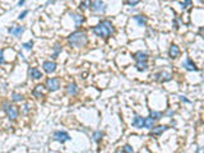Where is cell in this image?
<instances>
[{
  "label": "cell",
  "mask_w": 204,
  "mask_h": 153,
  "mask_svg": "<svg viewBox=\"0 0 204 153\" xmlns=\"http://www.w3.org/2000/svg\"><path fill=\"white\" fill-rule=\"evenodd\" d=\"M180 100H181V101H184V102H188V103L190 102V101H189L188 98H185V97H184V96H181V97H180Z\"/></svg>",
  "instance_id": "33"
},
{
  "label": "cell",
  "mask_w": 204,
  "mask_h": 153,
  "mask_svg": "<svg viewBox=\"0 0 204 153\" xmlns=\"http://www.w3.org/2000/svg\"><path fill=\"white\" fill-rule=\"evenodd\" d=\"M169 129L167 125H160V126H153L151 129V135H161L163 131H166Z\"/></svg>",
  "instance_id": "10"
},
{
  "label": "cell",
  "mask_w": 204,
  "mask_h": 153,
  "mask_svg": "<svg viewBox=\"0 0 204 153\" xmlns=\"http://www.w3.org/2000/svg\"><path fill=\"white\" fill-rule=\"evenodd\" d=\"M54 139L58 140L60 143H65L66 140H70V135L66 133V131H55L54 133Z\"/></svg>",
  "instance_id": "6"
},
{
  "label": "cell",
  "mask_w": 204,
  "mask_h": 153,
  "mask_svg": "<svg viewBox=\"0 0 204 153\" xmlns=\"http://www.w3.org/2000/svg\"><path fill=\"white\" fill-rule=\"evenodd\" d=\"M66 92H68L69 96H77L78 92H79V88H78V86L76 83H71V84H69L66 87Z\"/></svg>",
  "instance_id": "14"
},
{
  "label": "cell",
  "mask_w": 204,
  "mask_h": 153,
  "mask_svg": "<svg viewBox=\"0 0 204 153\" xmlns=\"http://www.w3.org/2000/svg\"><path fill=\"white\" fill-rule=\"evenodd\" d=\"M27 14H28V10H24L23 13H21L19 15H18V19H23V18H24Z\"/></svg>",
  "instance_id": "31"
},
{
  "label": "cell",
  "mask_w": 204,
  "mask_h": 153,
  "mask_svg": "<svg viewBox=\"0 0 204 153\" xmlns=\"http://www.w3.org/2000/svg\"><path fill=\"white\" fill-rule=\"evenodd\" d=\"M182 66L186 69V70H189V71H196V70H198L196 65L193 63V60L190 59V57H188V59L182 63Z\"/></svg>",
  "instance_id": "9"
},
{
  "label": "cell",
  "mask_w": 204,
  "mask_h": 153,
  "mask_svg": "<svg viewBox=\"0 0 204 153\" xmlns=\"http://www.w3.org/2000/svg\"><path fill=\"white\" fill-rule=\"evenodd\" d=\"M154 121H156V120H153L151 116H149V118H147V119H144V128H147V129H152V128L154 126Z\"/></svg>",
  "instance_id": "21"
},
{
  "label": "cell",
  "mask_w": 204,
  "mask_h": 153,
  "mask_svg": "<svg viewBox=\"0 0 204 153\" xmlns=\"http://www.w3.org/2000/svg\"><path fill=\"white\" fill-rule=\"evenodd\" d=\"M68 42L74 47H84L88 44V36L86 32L76 31L68 36Z\"/></svg>",
  "instance_id": "2"
},
{
  "label": "cell",
  "mask_w": 204,
  "mask_h": 153,
  "mask_svg": "<svg viewBox=\"0 0 204 153\" xmlns=\"http://www.w3.org/2000/svg\"><path fill=\"white\" fill-rule=\"evenodd\" d=\"M23 31H24V28L21 27V26H18V27H10V28L8 29V32L12 33V34L15 36V37H21V34L23 33Z\"/></svg>",
  "instance_id": "15"
},
{
  "label": "cell",
  "mask_w": 204,
  "mask_h": 153,
  "mask_svg": "<svg viewBox=\"0 0 204 153\" xmlns=\"http://www.w3.org/2000/svg\"><path fill=\"white\" fill-rule=\"evenodd\" d=\"M42 69H44L45 73L51 74V73H54L55 70H56V63H55V61H51V60L44 61V64H42Z\"/></svg>",
  "instance_id": "7"
},
{
  "label": "cell",
  "mask_w": 204,
  "mask_h": 153,
  "mask_svg": "<svg viewBox=\"0 0 204 153\" xmlns=\"http://www.w3.org/2000/svg\"><path fill=\"white\" fill-rule=\"evenodd\" d=\"M5 64V59H4V50H0V65Z\"/></svg>",
  "instance_id": "28"
},
{
  "label": "cell",
  "mask_w": 204,
  "mask_h": 153,
  "mask_svg": "<svg viewBox=\"0 0 204 153\" xmlns=\"http://www.w3.org/2000/svg\"><path fill=\"white\" fill-rule=\"evenodd\" d=\"M71 18L74 19V22H76V26L77 27H79V26H82V23L84 22V17L83 15H81V14H71Z\"/></svg>",
  "instance_id": "18"
},
{
  "label": "cell",
  "mask_w": 204,
  "mask_h": 153,
  "mask_svg": "<svg viewBox=\"0 0 204 153\" xmlns=\"http://www.w3.org/2000/svg\"><path fill=\"white\" fill-rule=\"evenodd\" d=\"M3 110L5 111L7 116H8L10 120H17V118H18V113H19V111H18L17 106L10 105V103H8V102H5V103H4Z\"/></svg>",
  "instance_id": "3"
},
{
  "label": "cell",
  "mask_w": 204,
  "mask_h": 153,
  "mask_svg": "<svg viewBox=\"0 0 204 153\" xmlns=\"http://www.w3.org/2000/svg\"><path fill=\"white\" fill-rule=\"evenodd\" d=\"M46 87L49 91L51 92H55L60 88V81L58 78H49L47 82H46Z\"/></svg>",
  "instance_id": "5"
},
{
  "label": "cell",
  "mask_w": 204,
  "mask_h": 153,
  "mask_svg": "<svg viewBox=\"0 0 204 153\" xmlns=\"http://www.w3.org/2000/svg\"><path fill=\"white\" fill-rule=\"evenodd\" d=\"M89 7L95 13H106V10H107V5L102 0H93V2L89 4Z\"/></svg>",
  "instance_id": "4"
},
{
  "label": "cell",
  "mask_w": 204,
  "mask_h": 153,
  "mask_svg": "<svg viewBox=\"0 0 204 153\" xmlns=\"http://www.w3.org/2000/svg\"><path fill=\"white\" fill-rule=\"evenodd\" d=\"M12 101H14V102H21V101H23V96H22L21 93L14 92V93L12 94Z\"/></svg>",
  "instance_id": "23"
},
{
  "label": "cell",
  "mask_w": 204,
  "mask_h": 153,
  "mask_svg": "<svg viewBox=\"0 0 204 153\" xmlns=\"http://www.w3.org/2000/svg\"><path fill=\"white\" fill-rule=\"evenodd\" d=\"M140 2V0H126V3L129 4V5H132V7H134V5H137L138 3Z\"/></svg>",
  "instance_id": "30"
},
{
  "label": "cell",
  "mask_w": 204,
  "mask_h": 153,
  "mask_svg": "<svg viewBox=\"0 0 204 153\" xmlns=\"http://www.w3.org/2000/svg\"><path fill=\"white\" fill-rule=\"evenodd\" d=\"M154 79L158 82H169L172 79V74L167 73V71H162V73H158L154 75Z\"/></svg>",
  "instance_id": "8"
},
{
  "label": "cell",
  "mask_w": 204,
  "mask_h": 153,
  "mask_svg": "<svg viewBox=\"0 0 204 153\" xmlns=\"http://www.w3.org/2000/svg\"><path fill=\"white\" fill-rule=\"evenodd\" d=\"M190 5H191V0H185L184 3H181V7H182L184 10H185V9H188Z\"/></svg>",
  "instance_id": "27"
},
{
  "label": "cell",
  "mask_w": 204,
  "mask_h": 153,
  "mask_svg": "<svg viewBox=\"0 0 204 153\" xmlns=\"http://www.w3.org/2000/svg\"><path fill=\"white\" fill-rule=\"evenodd\" d=\"M32 46H33V42H32V41H28V42L23 44V47H24L26 50H31V49H32Z\"/></svg>",
  "instance_id": "29"
},
{
  "label": "cell",
  "mask_w": 204,
  "mask_h": 153,
  "mask_svg": "<svg viewBox=\"0 0 204 153\" xmlns=\"http://www.w3.org/2000/svg\"><path fill=\"white\" fill-rule=\"evenodd\" d=\"M174 26H175V29H177V28H179V26H177V22H176V21L174 22Z\"/></svg>",
  "instance_id": "35"
},
{
  "label": "cell",
  "mask_w": 204,
  "mask_h": 153,
  "mask_svg": "<svg viewBox=\"0 0 204 153\" xmlns=\"http://www.w3.org/2000/svg\"><path fill=\"white\" fill-rule=\"evenodd\" d=\"M81 10H86L87 9V4H86V2H83V3H81Z\"/></svg>",
  "instance_id": "32"
},
{
  "label": "cell",
  "mask_w": 204,
  "mask_h": 153,
  "mask_svg": "<svg viewBox=\"0 0 204 153\" xmlns=\"http://www.w3.org/2000/svg\"><path fill=\"white\" fill-rule=\"evenodd\" d=\"M61 50H63V47H61L60 44H56V45H55V47H54V54H52V59H56V57L59 56V54L61 52Z\"/></svg>",
  "instance_id": "22"
},
{
  "label": "cell",
  "mask_w": 204,
  "mask_h": 153,
  "mask_svg": "<svg viewBox=\"0 0 204 153\" xmlns=\"http://www.w3.org/2000/svg\"><path fill=\"white\" fill-rule=\"evenodd\" d=\"M133 126L138 128V129L144 128V118L139 116V115H135V118L133 119Z\"/></svg>",
  "instance_id": "13"
},
{
  "label": "cell",
  "mask_w": 204,
  "mask_h": 153,
  "mask_svg": "<svg viewBox=\"0 0 204 153\" xmlns=\"http://www.w3.org/2000/svg\"><path fill=\"white\" fill-rule=\"evenodd\" d=\"M92 31H93L95 34L98 36V37L108 38L111 34L115 32V28H114L112 23H111L110 21H102L96 27H93V29H92Z\"/></svg>",
  "instance_id": "1"
},
{
  "label": "cell",
  "mask_w": 204,
  "mask_h": 153,
  "mask_svg": "<svg viewBox=\"0 0 204 153\" xmlns=\"http://www.w3.org/2000/svg\"><path fill=\"white\" fill-rule=\"evenodd\" d=\"M44 89H45V87L41 86V84L36 86V88L33 89V96H34V97H37V98L44 97Z\"/></svg>",
  "instance_id": "17"
},
{
  "label": "cell",
  "mask_w": 204,
  "mask_h": 153,
  "mask_svg": "<svg viewBox=\"0 0 204 153\" xmlns=\"http://www.w3.org/2000/svg\"><path fill=\"white\" fill-rule=\"evenodd\" d=\"M28 73H29V75L32 76L33 79H40V78H42V73H41V70H39L37 68H29Z\"/></svg>",
  "instance_id": "16"
},
{
  "label": "cell",
  "mask_w": 204,
  "mask_h": 153,
  "mask_svg": "<svg viewBox=\"0 0 204 153\" xmlns=\"http://www.w3.org/2000/svg\"><path fill=\"white\" fill-rule=\"evenodd\" d=\"M135 66H137V69L139 71H145L148 69V63L147 61H137Z\"/></svg>",
  "instance_id": "20"
},
{
  "label": "cell",
  "mask_w": 204,
  "mask_h": 153,
  "mask_svg": "<svg viewBox=\"0 0 204 153\" xmlns=\"http://www.w3.org/2000/svg\"><path fill=\"white\" fill-rule=\"evenodd\" d=\"M123 150H124L125 153H134V149H133V147H132V145H129V144H126V145L123 148Z\"/></svg>",
  "instance_id": "26"
},
{
  "label": "cell",
  "mask_w": 204,
  "mask_h": 153,
  "mask_svg": "<svg viewBox=\"0 0 204 153\" xmlns=\"http://www.w3.org/2000/svg\"><path fill=\"white\" fill-rule=\"evenodd\" d=\"M133 57L137 61H148V54L143 52V51H138L133 55Z\"/></svg>",
  "instance_id": "12"
},
{
  "label": "cell",
  "mask_w": 204,
  "mask_h": 153,
  "mask_svg": "<svg viewBox=\"0 0 204 153\" xmlns=\"http://www.w3.org/2000/svg\"><path fill=\"white\" fill-rule=\"evenodd\" d=\"M102 137H103V133H102L101 130H98V131H95V133H93V140H95L96 143H98V142L102 139Z\"/></svg>",
  "instance_id": "24"
},
{
  "label": "cell",
  "mask_w": 204,
  "mask_h": 153,
  "mask_svg": "<svg viewBox=\"0 0 204 153\" xmlns=\"http://www.w3.org/2000/svg\"><path fill=\"white\" fill-rule=\"evenodd\" d=\"M151 118H152L153 120H160V119L162 118V112H160V111H153V110H151Z\"/></svg>",
  "instance_id": "25"
},
{
  "label": "cell",
  "mask_w": 204,
  "mask_h": 153,
  "mask_svg": "<svg viewBox=\"0 0 204 153\" xmlns=\"http://www.w3.org/2000/svg\"><path fill=\"white\" fill-rule=\"evenodd\" d=\"M24 3H26V0H19V3H18V5H19V7H22Z\"/></svg>",
  "instance_id": "34"
},
{
  "label": "cell",
  "mask_w": 204,
  "mask_h": 153,
  "mask_svg": "<svg viewBox=\"0 0 204 153\" xmlns=\"http://www.w3.org/2000/svg\"><path fill=\"white\" fill-rule=\"evenodd\" d=\"M169 56L171 57V59H176V57L180 56V49H179L177 45H171V46H170Z\"/></svg>",
  "instance_id": "11"
},
{
  "label": "cell",
  "mask_w": 204,
  "mask_h": 153,
  "mask_svg": "<svg viewBox=\"0 0 204 153\" xmlns=\"http://www.w3.org/2000/svg\"><path fill=\"white\" fill-rule=\"evenodd\" d=\"M134 19H135V21L138 22V24H139L140 27L147 26V22H148L147 17H144V15H135V17H134Z\"/></svg>",
  "instance_id": "19"
}]
</instances>
